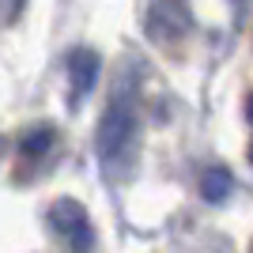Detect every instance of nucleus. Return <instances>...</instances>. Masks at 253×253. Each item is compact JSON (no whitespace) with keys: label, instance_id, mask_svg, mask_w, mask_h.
Here are the masks:
<instances>
[{"label":"nucleus","instance_id":"3","mask_svg":"<svg viewBox=\"0 0 253 253\" xmlns=\"http://www.w3.org/2000/svg\"><path fill=\"white\" fill-rule=\"evenodd\" d=\"M49 227L64 238V246L72 253H91L95 246V231H91V219H87V208L76 201H57L49 208Z\"/></svg>","mask_w":253,"mask_h":253},{"label":"nucleus","instance_id":"6","mask_svg":"<svg viewBox=\"0 0 253 253\" xmlns=\"http://www.w3.org/2000/svg\"><path fill=\"white\" fill-rule=\"evenodd\" d=\"M53 144H57V128L53 125H31L19 136V155L23 159H42V155H49Z\"/></svg>","mask_w":253,"mask_h":253},{"label":"nucleus","instance_id":"2","mask_svg":"<svg viewBox=\"0 0 253 253\" xmlns=\"http://www.w3.org/2000/svg\"><path fill=\"white\" fill-rule=\"evenodd\" d=\"M144 31L155 45L181 42L193 31V11L185 0H151L148 15H144Z\"/></svg>","mask_w":253,"mask_h":253},{"label":"nucleus","instance_id":"9","mask_svg":"<svg viewBox=\"0 0 253 253\" xmlns=\"http://www.w3.org/2000/svg\"><path fill=\"white\" fill-rule=\"evenodd\" d=\"M250 163H253V144H250Z\"/></svg>","mask_w":253,"mask_h":253},{"label":"nucleus","instance_id":"1","mask_svg":"<svg viewBox=\"0 0 253 253\" xmlns=\"http://www.w3.org/2000/svg\"><path fill=\"white\" fill-rule=\"evenodd\" d=\"M136 128H140V117H136V84L132 80H117L114 95L102 110V121H98V132H95V148L98 159H102L106 170H114L117 163H128L132 155V144H136Z\"/></svg>","mask_w":253,"mask_h":253},{"label":"nucleus","instance_id":"8","mask_svg":"<svg viewBox=\"0 0 253 253\" xmlns=\"http://www.w3.org/2000/svg\"><path fill=\"white\" fill-rule=\"evenodd\" d=\"M246 117H250V121H253V95L246 98Z\"/></svg>","mask_w":253,"mask_h":253},{"label":"nucleus","instance_id":"5","mask_svg":"<svg viewBox=\"0 0 253 253\" xmlns=\"http://www.w3.org/2000/svg\"><path fill=\"white\" fill-rule=\"evenodd\" d=\"M231 189H234V178H231L227 167H208L201 174V197L208 204H223L227 197H231Z\"/></svg>","mask_w":253,"mask_h":253},{"label":"nucleus","instance_id":"4","mask_svg":"<svg viewBox=\"0 0 253 253\" xmlns=\"http://www.w3.org/2000/svg\"><path fill=\"white\" fill-rule=\"evenodd\" d=\"M98 68H102V61H98L95 49H72V57H68V84H72V102H80V98H87L91 91H95L98 84Z\"/></svg>","mask_w":253,"mask_h":253},{"label":"nucleus","instance_id":"7","mask_svg":"<svg viewBox=\"0 0 253 253\" xmlns=\"http://www.w3.org/2000/svg\"><path fill=\"white\" fill-rule=\"evenodd\" d=\"M0 4H4V19H15L23 8V0H0Z\"/></svg>","mask_w":253,"mask_h":253}]
</instances>
